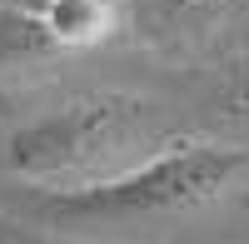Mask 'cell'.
Wrapping results in <instances>:
<instances>
[{"mask_svg":"<svg viewBox=\"0 0 249 244\" xmlns=\"http://www.w3.org/2000/svg\"><path fill=\"white\" fill-rule=\"evenodd\" d=\"M164 145H175V130L155 100L90 90L20 125L5 145V159L25 185L70 194L135 170L140 159H150Z\"/></svg>","mask_w":249,"mask_h":244,"instance_id":"cell-1","label":"cell"},{"mask_svg":"<svg viewBox=\"0 0 249 244\" xmlns=\"http://www.w3.org/2000/svg\"><path fill=\"white\" fill-rule=\"evenodd\" d=\"M249 170V155L230 145H204V139H175L140 159L135 170L115 179H100L90 190L50 194L45 219L55 225H150V219H175L214 205L234 190V179Z\"/></svg>","mask_w":249,"mask_h":244,"instance_id":"cell-2","label":"cell"},{"mask_svg":"<svg viewBox=\"0 0 249 244\" xmlns=\"http://www.w3.org/2000/svg\"><path fill=\"white\" fill-rule=\"evenodd\" d=\"M35 20L50 50H85L120 30V0H40Z\"/></svg>","mask_w":249,"mask_h":244,"instance_id":"cell-3","label":"cell"},{"mask_svg":"<svg viewBox=\"0 0 249 244\" xmlns=\"http://www.w3.org/2000/svg\"><path fill=\"white\" fill-rule=\"evenodd\" d=\"M175 20H195V25H214V20H230L239 10H249V0H160Z\"/></svg>","mask_w":249,"mask_h":244,"instance_id":"cell-4","label":"cell"},{"mask_svg":"<svg viewBox=\"0 0 249 244\" xmlns=\"http://www.w3.org/2000/svg\"><path fill=\"white\" fill-rule=\"evenodd\" d=\"M239 105H249V60H244V70H239Z\"/></svg>","mask_w":249,"mask_h":244,"instance_id":"cell-5","label":"cell"}]
</instances>
